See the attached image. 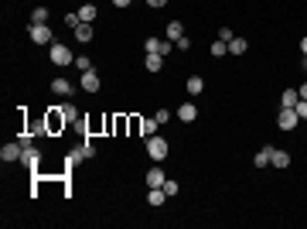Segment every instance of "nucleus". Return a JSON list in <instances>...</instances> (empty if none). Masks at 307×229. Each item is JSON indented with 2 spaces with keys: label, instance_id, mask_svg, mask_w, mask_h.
<instances>
[{
  "label": "nucleus",
  "instance_id": "c9c22d12",
  "mask_svg": "<svg viewBox=\"0 0 307 229\" xmlns=\"http://www.w3.org/2000/svg\"><path fill=\"white\" fill-rule=\"evenodd\" d=\"M300 52H304V55H307V34H304V38H300Z\"/></svg>",
  "mask_w": 307,
  "mask_h": 229
},
{
  "label": "nucleus",
  "instance_id": "dca6fc26",
  "mask_svg": "<svg viewBox=\"0 0 307 229\" xmlns=\"http://www.w3.org/2000/svg\"><path fill=\"white\" fill-rule=\"evenodd\" d=\"M157 127H161V123H157L154 116H143V120H140V133H143V137H154Z\"/></svg>",
  "mask_w": 307,
  "mask_h": 229
},
{
  "label": "nucleus",
  "instance_id": "f03ea898",
  "mask_svg": "<svg viewBox=\"0 0 307 229\" xmlns=\"http://www.w3.org/2000/svg\"><path fill=\"white\" fill-rule=\"evenodd\" d=\"M48 58H52L55 65H62V69H65V65H75V55H72L65 44H58V41L48 44Z\"/></svg>",
  "mask_w": 307,
  "mask_h": 229
},
{
  "label": "nucleus",
  "instance_id": "b1692460",
  "mask_svg": "<svg viewBox=\"0 0 307 229\" xmlns=\"http://www.w3.org/2000/svg\"><path fill=\"white\" fill-rule=\"evenodd\" d=\"M31 24H48V7H34V14H31Z\"/></svg>",
  "mask_w": 307,
  "mask_h": 229
},
{
  "label": "nucleus",
  "instance_id": "473e14b6",
  "mask_svg": "<svg viewBox=\"0 0 307 229\" xmlns=\"http://www.w3.org/2000/svg\"><path fill=\"white\" fill-rule=\"evenodd\" d=\"M147 4H150L154 11H161V7H164V4H168V0H147Z\"/></svg>",
  "mask_w": 307,
  "mask_h": 229
},
{
  "label": "nucleus",
  "instance_id": "c85d7f7f",
  "mask_svg": "<svg viewBox=\"0 0 307 229\" xmlns=\"http://www.w3.org/2000/svg\"><path fill=\"white\" fill-rule=\"evenodd\" d=\"M232 38H236V34H232V28H219V41H225V44H229Z\"/></svg>",
  "mask_w": 307,
  "mask_h": 229
},
{
  "label": "nucleus",
  "instance_id": "a878e982",
  "mask_svg": "<svg viewBox=\"0 0 307 229\" xmlns=\"http://www.w3.org/2000/svg\"><path fill=\"white\" fill-rule=\"evenodd\" d=\"M75 69H79V72H92V62H89V55H75Z\"/></svg>",
  "mask_w": 307,
  "mask_h": 229
},
{
  "label": "nucleus",
  "instance_id": "393cba45",
  "mask_svg": "<svg viewBox=\"0 0 307 229\" xmlns=\"http://www.w3.org/2000/svg\"><path fill=\"white\" fill-rule=\"evenodd\" d=\"M212 55H215V58L229 55V44H225V41H219V38H215V41H212Z\"/></svg>",
  "mask_w": 307,
  "mask_h": 229
},
{
  "label": "nucleus",
  "instance_id": "f8f14e48",
  "mask_svg": "<svg viewBox=\"0 0 307 229\" xmlns=\"http://www.w3.org/2000/svg\"><path fill=\"white\" fill-rule=\"evenodd\" d=\"M195 116H198L195 103H181V106H178V120H184V123H195Z\"/></svg>",
  "mask_w": 307,
  "mask_h": 229
},
{
  "label": "nucleus",
  "instance_id": "1a4fd4ad",
  "mask_svg": "<svg viewBox=\"0 0 307 229\" xmlns=\"http://www.w3.org/2000/svg\"><path fill=\"white\" fill-rule=\"evenodd\" d=\"M72 89H75V86H72L69 79H55V82H52V93H55V96H62V100H69Z\"/></svg>",
  "mask_w": 307,
  "mask_h": 229
},
{
  "label": "nucleus",
  "instance_id": "f3484780",
  "mask_svg": "<svg viewBox=\"0 0 307 229\" xmlns=\"http://www.w3.org/2000/svg\"><path fill=\"white\" fill-rule=\"evenodd\" d=\"M164 202H168L164 188H150V192H147V205H154V209H157V205H164Z\"/></svg>",
  "mask_w": 307,
  "mask_h": 229
},
{
  "label": "nucleus",
  "instance_id": "4468645a",
  "mask_svg": "<svg viewBox=\"0 0 307 229\" xmlns=\"http://www.w3.org/2000/svg\"><path fill=\"white\" fill-rule=\"evenodd\" d=\"M300 103V93L297 89H283V96H280V106H287V110H293Z\"/></svg>",
  "mask_w": 307,
  "mask_h": 229
},
{
  "label": "nucleus",
  "instance_id": "ddd939ff",
  "mask_svg": "<svg viewBox=\"0 0 307 229\" xmlns=\"http://www.w3.org/2000/svg\"><path fill=\"white\" fill-rule=\"evenodd\" d=\"M164 34H168V41H178V38H184V24L171 21V24H164Z\"/></svg>",
  "mask_w": 307,
  "mask_h": 229
},
{
  "label": "nucleus",
  "instance_id": "412c9836",
  "mask_svg": "<svg viewBox=\"0 0 307 229\" xmlns=\"http://www.w3.org/2000/svg\"><path fill=\"white\" fill-rule=\"evenodd\" d=\"M161 65H164V55H147L143 58V69L147 72H161Z\"/></svg>",
  "mask_w": 307,
  "mask_h": 229
},
{
  "label": "nucleus",
  "instance_id": "6ab92c4d",
  "mask_svg": "<svg viewBox=\"0 0 307 229\" xmlns=\"http://www.w3.org/2000/svg\"><path fill=\"white\" fill-rule=\"evenodd\" d=\"M17 164H24V168H38V151L24 147V154H21V161H17Z\"/></svg>",
  "mask_w": 307,
  "mask_h": 229
},
{
  "label": "nucleus",
  "instance_id": "423d86ee",
  "mask_svg": "<svg viewBox=\"0 0 307 229\" xmlns=\"http://www.w3.org/2000/svg\"><path fill=\"white\" fill-rule=\"evenodd\" d=\"M58 110H62V116H65V123H79V127L85 130V120L79 116V106H72V103H62Z\"/></svg>",
  "mask_w": 307,
  "mask_h": 229
},
{
  "label": "nucleus",
  "instance_id": "72a5a7b5",
  "mask_svg": "<svg viewBox=\"0 0 307 229\" xmlns=\"http://www.w3.org/2000/svg\"><path fill=\"white\" fill-rule=\"evenodd\" d=\"M133 0H113V7H130Z\"/></svg>",
  "mask_w": 307,
  "mask_h": 229
},
{
  "label": "nucleus",
  "instance_id": "bb28decb",
  "mask_svg": "<svg viewBox=\"0 0 307 229\" xmlns=\"http://www.w3.org/2000/svg\"><path fill=\"white\" fill-rule=\"evenodd\" d=\"M161 188H164V195H168V199H174V195H178V181H174V178H168Z\"/></svg>",
  "mask_w": 307,
  "mask_h": 229
},
{
  "label": "nucleus",
  "instance_id": "7ed1b4c3",
  "mask_svg": "<svg viewBox=\"0 0 307 229\" xmlns=\"http://www.w3.org/2000/svg\"><path fill=\"white\" fill-rule=\"evenodd\" d=\"M28 34H31V41H34V44H55V34H52L48 24H31Z\"/></svg>",
  "mask_w": 307,
  "mask_h": 229
},
{
  "label": "nucleus",
  "instance_id": "20e7f679",
  "mask_svg": "<svg viewBox=\"0 0 307 229\" xmlns=\"http://www.w3.org/2000/svg\"><path fill=\"white\" fill-rule=\"evenodd\" d=\"M21 154H24V144H21V141H11V144H4V147H0V161H4V164L21 161Z\"/></svg>",
  "mask_w": 307,
  "mask_h": 229
},
{
  "label": "nucleus",
  "instance_id": "2f4dec72",
  "mask_svg": "<svg viewBox=\"0 0 307 229\" xmlns=\"http://www.w3.org/2000/svg\"><path fill=\"white\" fill-rule=\"evenodd\" d=\"M293 110H297V116H300V120H307V100H300Z\"/></svg>",
  "mask_w": 307,
  "mask_h": 229
},
{
  "label": "nucleus",
  "instance_id": "aec40b11",
  "mask_svg": "<svg viewBox=\"0 0 307 229\" xmlns=\"http://www.w3.org/2000/svg\"><path fill=\"white\" fill-rule=\"evenodd\" d=\"M270 158H273V147H263V151L252 158V164H256V168H270Z\"/></svg>",
  "mask_w": 307,
  "mask_h": 229
},
{
  "label": "nucleus",
  "instance_id": "e433bc0d",
  "mask_svg": "<svg viewBox=\"0 0 307 229\" xmlns=\"http://www.w3.org/2000/svg\"><path fill=\"white\" fill-rule=\"evenodd\" d=\"M300 65H304V69H307V55H304V62H300Z\"/></svg>",
  "mask_w": 307,
  "mask_h": 229
},
{
  "label": "nucleus",
  "instance_id": "0eeeda50",
  "mask_svg": "<svg viewBox=\"0 0 307 229\" xmlns=\"http://www.w3.org/2000/svg\"><path fill=\"white\" fill-rule=\"evenodd\" d=\"M79 86H82V93H99V75H96V69L92 72H82V79H79Z\"/></svg>",
  "mask_w": 307,
  "mask_h": 229
},
{
  "label": "nucleus",
  "instance_id": "9d476101",
  "mask_svg": "<svg viewBox=\"0 0 307 229\" xmlns=\"http://www.w3.org/2000/svg\"><path fill=\"white\" fill-rule=\"evenodd\" d=\"M65 127H69V123H65L62 110H52V113H48V130H52V133H58V130H65Z\"/></svg>",
  "mask_w": 307,
  "mask_h": 229
},
{
  "label": "nucleus",
  "instance_id": "5701e85b",
  "mask_svg": "<svg viewBox=\"0 0 307 229\" xmlns=\"http://www.w3.org/2000/svg\"><path fill=\"white\" fill-rule=\"evenodd\" d=\"M246 48H249V44H246V38H232V41H229V55H242Z\"/></svg>",
  "mask_w": 307,
  "mask_h": 229
},
{
  "label": "nucleus",
  "instance_id": "c756f323",
  "mask_svg": "<svg viewBox=\"0 0 307 229\" xmlns=\"http://www.w3.org/2000/svg\"><path fill=\"white\" fill-rule=\"evenodd\" d=\"M154 120H157V123L164 127V123H168V120H171V113H168V110H157V113H154Z\"/></svg>",
  "mask_w": 307,
  "mask_h": 229
},
{
  "label": "nucleus",
  "instance_id": "f257e3e1",
  "mask_svg": "<svg viewBox=\"0 0 307 229\" xmlns=\"http://www.w3.org/2000/svg\"><path fill=\"white\" fill-rule=\"evenodd\" d=\"M147 154H150V161H164L171 154V144L154 133V137H147Z\"/></svg>",
  "mask_w": 307,
  "mask_h": 229
},
{
  "label": "nucleus",
  "instance_id": "a211bd4d",
  "mask_svg": "<svg viewBox=\"0 0 307 229\" xmlns=\"http://www.w3.org/2000/svg\"><path fill=\"white\" fill-rule=\"evenodd\" d=\"M201 89H205V79H201V75H191V79H188V96H201Z\"/></svg>",
  "mask_w": 307,
  "mask_h": 229
},
{
  "label": "nucleus",
  "instance_id": "9b49d317",
  "mask_svg": "<svg viewBox=\"0 0 307 229\" xmlns=\"http://www.w3.org/2000/svg\"><path fill=\"white\" fill-rule=\"evenodd\" d=\"M270 164H273V168H290V151H280V147H273V158H270Z\"/></svg>",
  "mask_w": 307,
  "mask_h": 229
},
{
  "label": "nucleus",
  "instance_id": "39448f33",
  "mask_svg": "<svg viewBox=\"0 0 307 229\" xmlns=\"http://www.w3.org/2000/svg\"><path fill=\"white\" fill-rule=\"evenodd\" d=\"M277 123H280V130H293L297 123H300V116H297V110H287V106H280Z\"/></svg>",
  "mask_w": 307,
  "mask_h": 229
},
{
  "label": "nucleus",
  "instance_id": "7c9ffc66",
  "mask_svg": "<svg viewBox=\"0 0 307 229\" xmlns=\"http://www.w3.org/2000/svg\"><path fill=\"white\" fill-rule=\"evenodd\" d=\"M174 48H181V52H188V48H191V38H188V34H184V38H178V41H174Z\"/></svg>",
  "mask_w": 307,
  "mask_h": 229
},
{
  "label": "nucleus",
  "instance_id": "f704fd0d",
  "mask_svg": "<svg viewBox=\"0 0 307 229\" xmlns=\"http://www.w3.org/2000/svg\"><path fill=\"white\" fill-rule=\"evenodd\" d=\"M297 93H300V100H307V82H304L300 89H297Z\"/></svg>",
  "mask_w": 307,
  "mask_h": 229
},
{
  "label": "nucleus",
  "instance_id": "2eb2a0df",
  "mask_svg": "<svg viewBox=\"0 0 307 229\" xmlns=\"http://www.w3.org/2000/svg\"><path fill=\"white\" fill-rule=\"evenodd\" d=\"M72 31H75V41H82V44L92 41V24H85V21H82L79 28H72Z\"/></svg>",
  "mask_w": 307,
  "mask_h": 229
},
{
  "label": "nucleus",
  "instance_id": "cd10ccee",
  "mask_svg": "<svg viewBox=\"0 0 307 229\" xmlns=\"http://www.w3.org/2000/svg\"><path fill=\"white\" fill-rule=\"evenodd\" d=\"M75 154H79V158H92V154H96V147H92V144L85 141L82 147H75Z\"/></svg>",
  "mask_w": 307,
  "mask_h": 229
},
{
  "label": "nucleus",
  "instance_id": "6e6552de",
  "mask_svg": "<svg viewBox=\"0 0 307 229\" xmlns=\"http://www.w3.org/2000/svg\"><path fill=\"white\" fill-rule=\"evenodd\" d=\"M143 181H147V188H161L164 181H168V174H164V168H150Z\"/></svg>",
  "mask_w": 307,
  "mask_h": 229
},
{
  "label": "nucleus",
  "instance_id": "4be33fe9",
  "mask_svg": "<svg viewBox=\"0 0 307 229\" xmlns=\"http://www.w3.org/2000/svg\"><path fill=\"white\" fill-rule=\"evenodd\" d=\"M96 14H99V11L92 7V4H85V7H79V17H82L85 24H92V21H96Z\"/></svg>",
  "mask_w": 307,
  "mask_h": 229
}]
</instances>
